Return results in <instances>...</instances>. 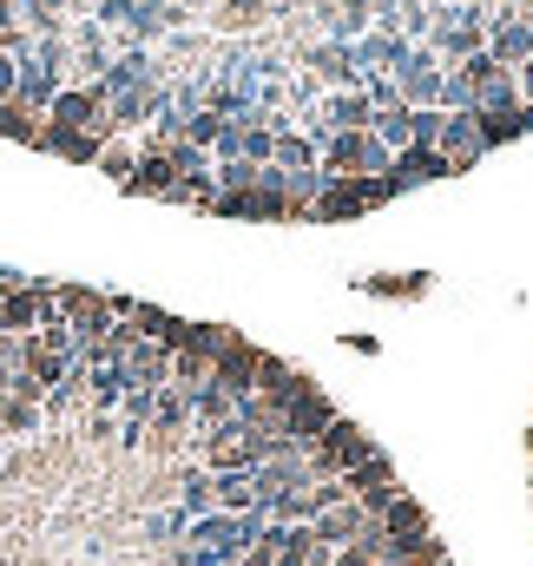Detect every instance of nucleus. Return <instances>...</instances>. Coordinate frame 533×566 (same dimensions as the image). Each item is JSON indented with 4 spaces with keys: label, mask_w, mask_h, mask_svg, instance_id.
Segmentation results:
<instances>
[{
    "label": "nucleus",
    "mask_w": 533,
    "mask_h": 566,
    "mask_svg": "<svg viewBox=\"0 0 533 566\" xmlns=\"http://www.w3.org/2000/svg\"><path fill=\"white\" fill-rule=\"evenodd\" d=\"M40 428V402H0V434H33Z\"/></svg>",
    "instance_id": "nucleus-9"
},
{
    "label": "nucleus",
    "mask_w": 533,
    "mask_h": 566,
    "mask_svg": "<svg viewBox=\"0 0 533 566\" xmlns=\"http://www.w3.org/2000/svg\"><path fill=\"white\" fill-rule=\"evenodd\" d=\"M0 139L40 145V113H27L20 99H7V106H0Z\"/></svg>",
    "instance_id": "nucleus-8"
},
{
    "label": "nucleus",
    "mask_w": 533,
    "mask_h": 566,
    "mask_svg": "<svg viewBox=\"0 0 533 566\" xmlns=\"http://www.w3.org/2000/svg\"><path fill=\"white\" fill-rule=\"evenodd\" d=\"M330 422H336V402H330L323 389H303V396H296V402L276 416V434H283L290 448H310V441H316Z\"/></svg>",
    "instance_id": "nucleus-2"
},
{
    "label": "nucleus",
    "mask_w": 533,
    "mask_h": 566,
    "mask_svg": "<svg viewBox=\"0 0 533 566\" xmlns=\"http://www.w3.org/2000/svg\"><path fill=\"white\" fill-rule=\"evenodd\" d=\"M389 481H401V474H396V461H389L383 448H376L369 461H356V468L343 474V488H349V501H356V494H369V488H389Z\"/></svg>",
    "instance_id": "nucleus-7"
},
{
    "label": "nucleus",
    "mask_w": 533,
    "mask_h": 566,
    "mask_svg": "<svg viewBox=\"0 0 533 566\" xmlns=\"http://www.w3.org/2000/svg\"><path fill=\"white\" fill-rule=\"evenodd\" d=\"M93 165H100V171H113V178L126 185V178H133V165H138V158H133V145H126V139H106V145H100V158H93Z\"/></svg>",
    "instance_id": "nucleus-10"
},
{
    "label": "nucleus",
    "mask_w": 533,
    "mask_h": 566,
    "mask_svg": "<svg viewBox=\"0 0 533 566\" xmlns=\"http://www.w3.org/2000/svg\"><path fill=\"white\" fill-rule=\"evenodd\" d=\"M178 527H185V514H151V521H145V541H171Z\"/></svg>",
    "instance_id": "nucleus-11"
},
{
    "label": "nucleus",
    "mask_w": 533,
    "mask_h": 566,
    "mask_svg": "<svg viewBox=\"0 0 533 566\" xmlns=\"http://www.w3.org/2000/svg\"><path fill=\"white\" fill-rule=\"evenodd\" d=\"M303 389H316V382H310V376H303L296 363L270 356V349L258 356V382H251V396H258V402H270V409H290V402H296Z\"/></svg>",
    "instance_id": "nucleus-3"
},
{
    "label": "nucleus",
    "mask_w": 533,
    "mask_h": 566,
    "mask_svg": "<svg viewBox=\"0 0 533 566\" xmlns=\"http://www.w3.org/2000/svg\"><path fill=\"white\" fill-rule=\"evenodd\" d=\"M521 93H527V99H533V60H527V73H521Z\"/></svg>",
    "instance_id": "nucleus-12"
},
{
    "label": "nucleus",
    "mask_w": 533,
    "mask_h": 566,
    "mask_svg": "<svg viewBox=\"0 0 533 566\" xmlns=\"http://www.w3.org/2000/svg\"><path fill=\"white\" fill-rule=\"evenodd\" d=\"M363 527H369V514H363L356 501H336L330 514H316V521H310V534H316L323 547H349V541H356Z\"/></svg>",
    "instance_id": "nucleus-6"
},
{
    "label": "nucleus",
    "mask_w": 533,
    "mask_h": 566,
    "mask_svg": "<svg viewBox=\"0 0 533 566\" xmlns=\"http://www.w3.org/2000/svg\"><path fill=\"white\" fill-rule=\"evenodd\" d=\"M258 356H264V349H258V343H244V336L231 329V336H224V349L211 356V382H218L231 402H244V396H251V382H258Z\"/></svg>",
    "instance_id": "nucleus-1"
},
{
    "label": "nucleus",
    "mask_w": 533,
    "mask_h": 566,
    "mask_svg": "<svg viewBox=\"0 0 533 566\" xmlns=\"http://www.w3.org/2000/svg\"><path fill=\"white\" fill-rule=\"evenodd\" d=\"M119 369H126V389H145V396H151V389H165V376H171V349H158V343L138 336L133 349L119 356Z\"/></svg>",
    "instance_id": "nucleus-4"
},
{
    "label": "nucleus",
    "mask_w": 533,
    "mask_h": 566,
    "mask_svg": "<svg viewBox=\"0 0 533 566\" xmlns=\"http://www.w3.org/2000/svg\"><path fill=\"white\" fill-rule=\"evenodd\" d=\"M428 178H454V165L435 151V145H401L396 151V165H389V185H428Z\"/></svg>",
    "instance_id": "nucleus-5"
}]
</instances>
